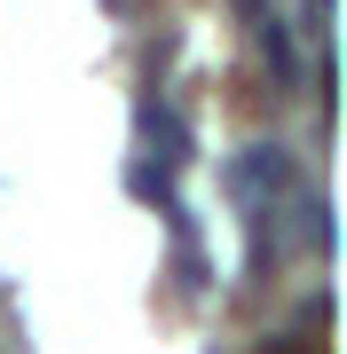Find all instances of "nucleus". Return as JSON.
I'll return each instance as SVG.
<instances>
[{
  "label": "nucleus",
  "instance_id": "nucleus-1",
  "mask_svg": "<svg viewBox=\"0 0 347 354\" xmlns=\"http://www.w3.org/2000/svg\"><path fill=\"white\" fill-rule=\"evenodd\" d=\"M269 354H292V346H269Z\"/></svg>",
  "mask_w": 347,
  "mask_h": 354
}]
</instances>
